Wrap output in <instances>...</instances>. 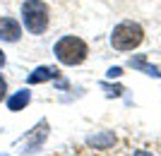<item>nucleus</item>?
I'll list each match as a JSON object with an SVG mask.
<instances>
[{"instance_id":"nucleus-1","label":"nucleus","mask_w":161,"mask_h":156,"mask_svg":"<svg viewBox=\"0 0 161 156\" xmlns=\"http://www.w3.org/2000/svg\"><path fill=\"white\" fill-rule=\"evenodd\" d=\"M144 39V31L137 22H120L111 34V46L118 51H132L137 48Z\"/></svg>"},{"instance_id":"nucleus-2","label":"nucleus","mask_w":161,"mask_h":156,"mask_svg":"<svg viewBox=\"0 0 161 156\" xmlns=\"http://www.w3.org/2000/svg\"><path fill=\"white\" fill-rule=\"evenodd\" d=\"M22 17H24V24L31 34H43L48 27V19H51V14H48V5L46 3H41V0H27L24 5H22Z\"/></svg>"},{"instance_id":"nucleus-3","label":"nucleus","mask_w":161,"mask_h":156,"mask_svg":"<svg viewBox=\"0 0 161 156\" xmlns=\"http://www.w3.org/2000/svg\"><path fill=\"white\" fill-rule=\"evenodd\" d=\"M87 43L77 36H65L55 43V55L58 60L65 62V65H80L84 58H87Z\"/></svg>"},{"instance_id":"nucleus-4","label":"nucleus","mask_w":161,"mask_h":156,"mask_svg":"<svg viewBox=\"0 0 161 156\" xmlns=\"http://www.w3.org/2000/svg\"><path fill=\"white\" fill-rule=\"evenodd\" d=\"M22 36V29L17 24V19L12 17H0V39L3 41H17Z\"/></svg>"},{"instance_id":"nucleus-5","label":"nucleus","mask_w":161,"mask_h":156,"mask_svg":"<svg viewBox=\"0 0 161 156\" xmlns=\"http://www.w3.org/2000/svg\"><path fill=\"white\" fill-rule=\"evenodd\" d=\"M29 101H31V94H29L27 89H22V91H17L14 96L7 99V108H10V110H22Z\"/></svg>"},{"instance_id":"nucleus-6","label":"nucleus","mask_w":161,"mask_h":156,"mask_svg":"<svg viewBox=\"0 0 161 156\" xmlns=\"http://www.w3.org/2000/svg\"><path fill=\"white\" fill-rule=\"evenodd\" d=\"M53 77H58V70L55 67H39L29 75V84H41V82L53 79Z\"/></svg>"},{"instance_id":"nucleus-7","label":"nucleus","mask_w":161,"mask_h":156,"mask_svg":"<svg viewBox=\"0 0 161 156\" xmlns=\"http://www.w3.org/2000/svg\"><path fill=\"white\" fill-rule=\"evenodd\" d=\"M89 144H92L94 149H108L111 144H115V137H113V132H101V135L92 137Z\"/></svg>"},{"instance_id":"nucleus-8","label":"nucleus","mask_w":161,"mask_h":156,"mask_svg":"<svg viewBox=\"0 0 161 156\" xmlns=\"http://www.w3.org/2000/svg\"><path fill=\"white\" fill-rule=\"evenodd\" d=\"M103 89H106L108 96H120V94H123V87H111V84H103Z\"/></svg>"},{"instance_id":"nucleus-9","label":"nucleus","mask_w":161,"mask_h":156,"mask_svg":"<svg viewBox=\"0 0 161 156\" xmlns=\"http://www.w3.org/2000/svg\"><path fill=\"white\" fill-rule=\"evenodd\" d=\"M120 75H123L120 67H111V70H108V77H120Z\"/></svg>"},{"instance_id":"nucleus-10","label":"nucleus","mask_w":161,"mask_h":156,"mask_svg":"<svg viewBox=\"0 0 161 156\" xmlns=\"http://www.w3.org/2000/svg\"><path fill=\"white\" fill-rule=\"evenodd\" d=\"M5 99V82H0V101Z\"/></svg>"},{"instance_id":"nucleus-11","label":"nucleus","mask_w":161,"mask_h":156,"mask_svg":"<svg viewBox=\"0 0 161 156\" xmlns=\"http://www.w3.org/2000/svg\"><path fill=\"white\" fill-rule=\"evenodd\" d=\"M0 65H5V55H3V51H0Z\"/></svg>"},{"instance_id":"nucleus-12","label":"nucleus","mask_w":161,"mask_h":156,"mask_svg":"<svg viewBox=\"0 0 161 156\" xmlns=\"http://www.w3.org/2000/svg\"><path fill=\"white\" fill-rule=\"evenodd\" d=\"M0 82H3V77H0Z\"/></svg>"}]
</instances>
